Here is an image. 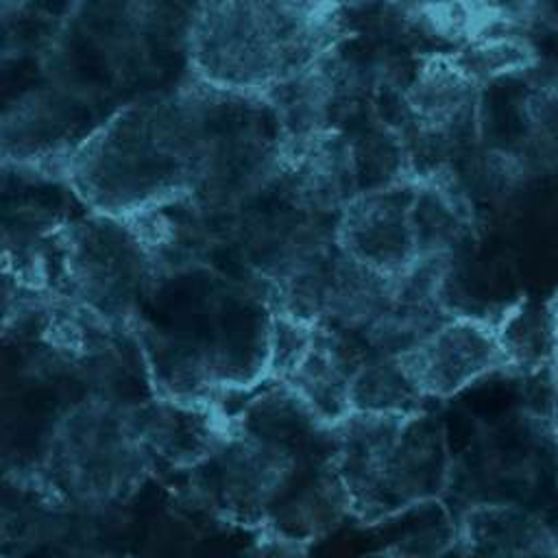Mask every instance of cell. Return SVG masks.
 <instances>
[{
	"mask_svg": "<svg viewBox=\"0 0 558 558\" xmlns=\"http://www.w3.org/2000/svg\"><path fill=\"white\" fill-rule=\"evenodd\" d=\"M449 57L477 87L523 72L532 68L536 59L534 48L514 35H482Z\"/></svg>",
	"mask_w": 558,
	"mask_h": 558,
	"instance_id": "13",
	"label": "cell"
},
{
	"mask_svg": "<svg viewBox=\"0 0 558 558\" xmlns=\"http://www.w3.org/2000/svg\"><path fill=\"white\" fill-rule=\"evenodd\" d=\"M338 0H198L185 35L192 78L235 96H264L340 39Z\"/></svg>",
	"mask_w": 558,
	"mask_h": 558,
	"instance_id": "2",
	"label": "cell"
},
{
	"mask_svg": "<svg viewBox=\"0 0 558 558\" xmlns=\"http://www.w3.org/2000/svg\"><path fill=\"white\" fill-rule=\"evenodd\" d=\"M477 94L480 87L451 57L423 59L405 89V107L418 137L451 148L473 131Z\"/></svg>",
	"mask_w": 558,
	"mask_h": 558,
	"instance_id": "7",
	"label": "cell"
},
{
	"mask_svg": "<svg viewBox=\"0 0 558 558\" xmlns=\"http://www.w3.org/2000/svg\"><path fill=\"white\" fill-rule=\"evenodd\" d=\"M453 558H558V534L538 514L517 506H473L456 517Z\"/></svg>",
	"mask_w": 558,
	"mask_h": 558,
	"instance_id": "9",
	"label": "cell"
},
{
	"mask_svg": "<svg viewBox=\"0 0 558 558\" xmlns=\"http://www.w3.org/2000/svg\"><path fill=\"white\" fill-rule=\"evenodd\" d=\"M451 451L445 418L351 412L338 423V469L349 517L373 523L410 506L442 499Z\"/></svg>",
	"mask_w": 558,
	"mask_h": 558,
	"instance_id": "3",
	"label": "cell"
},
{
	"mask_svg": "<svg viewBox=\"0 0 558 558\" xmlns=\"http://www.w3.org/2000/svg\"><path fill=\"white\" fill-rule=\"evenodd\" d=\"M159 266L126 218L76 214L41 251L37 290L94 312L140 310Z\"/></svg>",
	"mask_w": 558,
	"mask_h": 558,
	"instance_id": "5",
	"label": "cell"
},
{
	"mask_svg": "<svg viewBox=\"0 0 558 558\" xmlns=\"http://www.w3.org/2000/svg\"><path fill=\"white\" fill-rule=\"evenodd\" d=\"M349 408L364 414H414L427 410V399L397 355H368L351 375Z\"/></svg>",
	"mask_w": 558,
	"mask_h": 558,
	"instance_id": "11",
	"label": "cell"
},
{
	"mask_svg": "<svg viewBox=\"0 0 558 558\" xmlns=\"http://www.w3.org/2000/svg\"><path fill=\"white\" fill-rule=\"evenodd\" d=\"M327 536L340 538L347 551L357 547L351 558L366 554L442 558L458 541V521L442 499H429L373 523H360L349 517Z\"/></svg>",
	"mask_w": 558,
	"mask_h": 558,
	"instance_id": "8",
	"label": "cell"
},
{
	"mask_svg": "<svg viewBox=\"0 0 558 558\" xmlns=\"http://www.w3.org/2000/svg\"><path fill=\"white\" fill-rule=\"evenodd\" d=\"M556 534H558V530H556Z\"/></svg>",
	"mask_w": 558,
	"mask_h": 558,
	"instance_id": "17",
	"label": "cell"
},
{
	"mask_svg": "<svg viewBox=\"0 0 558 558\" xmlns=\"http://www.w3.org/2000/svg\"><path fill=\"white\" fill-rule=\"evenodd\" d=\"M74 4L76 0H0V61L39 57Z\"/></svg>",
	"mask_w": 558,
	"mask_h": 558,
	"instance_id": "12",
	"label": "cell"
},
{
	"mask_svg": "<svg viewBox=\"0 0 558 558\" xmlns=\"http://www.w3.org/2000/svg\"><path fill=\"white\" fill-rule=\"evenodd\" d=\"M225 96L192 78L113 109L63 163L78 203L129 218L190 201L225 135L214 124Z\"/></svg>",
	"mask_w": 558,
	"mask_h": 558,
	"instance_id": "1",
	"label": "cell"
},
{
	"mask_svg": "<svg viewBox=\"0 0 558 558\" xmlns=\"http://www.w3.org/2000/svg\"><path fill=\"white\" fill-rule=\"evenodd\" d=\"M244 558H312L310 543L272 532H257Z\"/></svg>",
	"mask_w": 558,
	"mask_h": 558,
	"instance_id": "15",
	"label": "cell"
},
{
	"mask_svg": "<svg viewBox=\"0 0 558 558\" xmlns=\"http://www.w3.org/2000/svg\"><path fill=\"white\" fill-rule=\"evenodd\" d=\"M392 15L416 37L462 48L497 24L469 0H390Z\"/></svg>",
	"mask_w": 558,
	"mask_h": 558,
	"instance_id": "10",
	"label": "cell"
},
{
	"mask_svg": "<svg viewBox=\"0 0 558 558\" xmlns=\"http://www.w3.org/2000/svg\"><path fill=\"white\" fill-rule=\"evenodd\" d=\"M360 558H403V556H386V554H366V556H360ZM442 558H453L451 556V551L447 554V556H442Z\"/></svg>",
	"mask_w": 558,
	"mask_h": 558,
	"instance_id": "16",
	"label": "cell"
},
{
	"mask_svg": "<svg viewBox=\"0 0 558 558\" xmlns=\"http://www.w3.org/2000/svg\"><path fill=\"white\" fill-rule=\"evenodd\" d=\"M464 449L449 447L451 466L442 501L453 517L473 506H517L547 519L558 510V429L521 408L484 416ZM551 525V523H549Z\"/></svg>",
	"mask_w": 558,
	"mask_h": 558,
	"instance_id": "4",
	"label": "cell"
},
{
	"mask_svg": "<svg viewBox=\"0 0 558 558\" xmlns=\"http://www.w3.org/2000/svg\"><path fill=\"white\" fill-rule=\"evenodd\" d=\"M525 116L536 159L547 166L558 163V81L543 85L530 96Z\"/></svg>",
	"mask_w": 558,
	"mask_h": 558,
	"instance_id": "14",
	"label": "cell"
},
{
	"mask_svg": "<svg viewBox=\"0 0 558 558\" xmlns=\"http://www.w3.org/2000/svg\"><path fill=\"white\" fill-rule=\"evenodd\" d=\"M397 360L427 401L453 399L486 375L506 371L495 327L471 316L445 318Z\"/></svg>",
	"mask_w": 558,
	"mask_h": 558,
	"instance_id": "6",
	"label": "cell"
}]
</instances>
